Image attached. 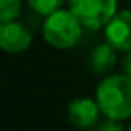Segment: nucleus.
<instances>
[{"label": "nucleus", "mask_w": 131, "mask_h": 131, "mask_svg": "<svg viewBox=\"0 0 131 131\" xmlns=\"http://www.w3.org/2000/svg\"><path fill=\"white\" fill-rule=\"evenodd\" d=\"M123 70H125V73L131 77V50L128 51V55L125 57V60H123Z\"/></svg>", "instance_id": "9b49d317"}, {"label": "nucleus", "mask_w": 131, "mask_h": 131, "mask_svg": "<svg viewBox=\"0 0 131 131\" xmlns=\"http://www.w3.org/2000/svg\"><path fill=\"white\" fill-rule=\"evenodd\" d=\"M83 25L75 17L70 8H60L45 17L43 22V38L50 47L58 50H68L78 43L81 37Z\"/></svg>", "instance_id": "f03ea898"}, {"label": "nucleus", "mask_w": 131, "mask_h": 131, "mask_svg": "<svg viewBox=\"0 0 131 131\" xmlns=\"http://www.w3.org/2000/svg\"><path fill=\"white\" fill-rule=\"evenodd\" d=\"M116 51L118 50H116L113 45H110L108 42L95 47L91 50V53H90V57H88L90 68H91L95 73H100V75L111 71L116 65V60H118Z\"/></svg>", "instance_id": "0eeeda50"}, {"label": "nucleus", "mask_w": 131, "mask_h": 131, "mask_svg": "<svg viewBox=\"0 0 131 131\" xmlns=\"http://www.w3.org/2000/svg\"><path fill=\"white\" fill-rule=\"evenodd\" d=\"M68 8L88 30L106 27L116 10V0H68Z\"/></svg>", "instance_id": "7ed1b4c3"}, {"label": "nucleus", "mask_w": 131, "mask_h": 131, "mask_svg": "<svg viewBox=\"0 0 131 131\" xmlns=\"http://www.w3.org/2000/svg\"><path fill=\"white\" fill-rule=\"evenodd\" d=\"M129 129H131V126H129Z\"/></svg>", "instance_id": "f8f14e48"}, {"label": "nucleus", "mask_w": 131, "mask_h": 131, "mask_svg": "<svg viewBox=\"0 0 131 131\" xmlns=\"http://www.w3.org/2000/svg\"><path fill=\"white\" fill-rule=\"evenodd\" d=\"M100 129H103V131H108V129H113V131H119L121 129V125H119V121H116V119H111V118H108V121L106 123H101V125L98 126Z\"/></svg>", "instance_id": "9d476101"}, {"label": "nucleus", "mask_w": 131, "mask_h": 131, "mask_svg": "<svg viewBox=\"0 0 131 131\" xmlns=\"http://www.w3.org/2000/svg\"><path fill=\"white\" fill-rule=\"evenodd\" d=\"M100 115H103L96 100L91 98H75L68 105L67 118L73 126L81 129L93 128L98 123Z\"/></svg>", "instance_id": "423d86ee"}, {"label": "nucleus", "mask_w": 131, "mask_h": 131, "mask_svg": "<svg viewBox=\"0 0 131 131\" xmlns=\"http://www.w3.org/2000/svg\"><path fill=\"white\" fill-rule=\"evenodd\" d=\"M27 2H28L30 8L33 12H37L42 17H47L50 13L60 10L61 5L65 3V0H27Z\"/></svg>", "instance_id": "6e6552de"}, {"label": "nucleus", "mask_w": 131, "mask_h": 131, "mask_svg": "<svg viewBox=\"0 0 131 131\" xmlns=\"http://www.w3.org/2000/svg\"><path fill=\"white\" fill-rule=\"evenodd\" d=\"M32 45V33L23 23L10 20L0 25V47L7 53H23Z\"/></svg>", "instance_id": "20e7f679"}, {"label": "nucleus", "mask_w": 131, "mask_h": 131, "mask_svg": "<svg viewBox=\"0 0 131 131\" xmlns=\"http://www.w3.org/2000/svg\"><path fill=\"white\" fill-rule=\"evenodd\" d=\"M22 0H0V22H10L20 15Z\"/></svg>", "instance_id": "1a4fd4ad"}, {"label": "nucleus", "mask_w": 131, "mask_h": 131, "mask_svg": "<svg viewBox=\"0 0 131 131\" xmlns=\"http://www.w3.org/2000/svg\"><path fill=\"white\" fill-rule=\"evenodd\" d=\"M96 101L106 118L123 121L131 116V77H106L96 88Z\"/></svg>", "instance_id": "f257e3e1"}, {"label": "nucleus", "mask_w": 131, "mask_h": 131, "mask_svg": "<svg viewBox=\"0 0 131 131\" xmlns=\"http://www.w3.org/2000/svg\"><path fill=\"white\" fill-rule=\"evenodd\" d=\"M106 42L119 51L131 50V10H121L113 15L105 27Z\"/></svg>", "instance_id": "39448f33"}]
</instances>
